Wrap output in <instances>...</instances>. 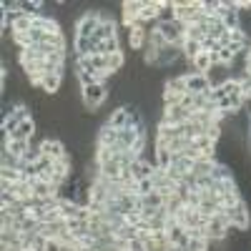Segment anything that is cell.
I'll return each mask as SVG.
<instances>
[{
	"instance_id": "obj_17",
	"label": "cell",
	"mask_w": 251,
	"mask_h": 251,
	"mask_svg": "<svg viewBox=\"0 0 251 251\" xmlns=\"http://www.w3.org/2000/svg\"><path fill=\"white\" fill-rule=\"evenodd\" d=\"M128 251H146V244H143L141 239H133V241L128 244Z\"/></svg>"
},
{
	"instance_id": "obj_7",
	"label": "cell",
	"mask_w": 251,
	"mask_h": 251,
	"mask_svg": "<svg viewBox=\"0 0 251 251\" xmlns=\"http://www.w3.org/2000/svg\"><path fill=\"white\" fill-rule=\"evenodd\" d=\"M186 80H188V93H206L208 88V78L203 75V73H186Z\"/></svg>"
},
{
	"instance_id": "obj_3",
	"label": "cell",
	"mask_w": 251,
	"mask_h": 251,
	"mask_svg": "<svg viewBox=\"0 0 251 251\" xmlns=\"http://www.w3.org/2000/svg\"><path fill=\"white\" fill-rule=\"evenodd\" d=\"M40 151H43V156H48V158H53V161H58V158H63V156H68L66 146H63L58 138H50V136L40 141Z\"/></svg>"
},
{
	"instance_id": "obj_14",
	"label": "cell",
	"mask_w": 251,
	"mask_h": 251,
	"mask_svg": "<svg viewBox=\"0 0 251 251\" xmlns=\"http://www.w3.org/2000/svg\"><path fill=\"white\" fill-rule=\"evenodd\" d=\"M183 58L188 60V63H194V58L201 53V43H196V40H183Z\"/></svg>"
},
{
	"instance_id": "obj_11",
	"label": "cell",
	"mask_w": 251,
	"mask_h": 251,
	"mask_svg": "<svg viewBox=\"0 0 251 251\" xmlns=\"http://www.w3.org/2000/svg\"><path fill=\"white\" fill-rule=\"evenodd\" d=\"M163 88H169V91H176V93L186 96V93H188V80H186V75L169 78V80H166V86H163Z\"/></svg>"
},
{
	"instance_id": "obj_9",
	"label": "cell",
	"mask_w": 251,
	"mask_h": 251,
	"mask_svg": "<svg viewBox=\"0 0 251 251\" xmlns=\"http://www.w3.org/2000/svg\"><path fill=\"white\" fill-rule=\"evenodd\" d=\"M141 138V133L136 131V128H121L118 131V146L123 151H131L133 149V143Z\"/></svg>"
},
{
	"instance_id": "obj_2",
	"label": "cell",
	"mask_w": 251,
	"mask_h": 251,
	"mask_svg": "<svg viewBox=\"0 0 251 251\" xmlns=\"http://www.w3.org/2000/svg\"><path fill=\"white\" fill-rule=\"evenodd\" d=\"M224 214L228 216V221L231 224H236V226H241V228H246L249 224H251V214H249V206L241 201L239 206H234V208H224Z\"/></svg>"
},
{
	"instance_id": "obj_10",
	"label": "cell",
	"mask_w": 251,
	"mask_h": 251,
	"mask_svg": "<svg viewBox=\"0 0 251 251\" xmlns=\"http://www.w3.org/2000/svg\"><path fill=\"white\" fill-rule=\"evenodd\" d=\"M111 128H116V131H121V128H126L128 126V108L126 106H121V108H116L111 116H108V121H106Z\"/></svg>"
},
{
	"instance_id": "obj_4",
	"label": "cell",
	"mask_w": 251,
	"mask_h": 251,
	"mask_svg": "<svg viewBox=\"0 0 251 251\" xmlns=\"http://www.w3.org/2000/svg\"><path fill=\"white\" fill-rule=\"evenodd\" d=\"M93 38L98 40V43H103V40H111V38H118V35H116V23H113V18H106V15H103V20H100L98 30L93 33Z\"/></svg>"
},
{
	"instance_id": "obj_8",
	"label": "cell",
	"mask_w": 251,
	"mask_h": 251,
	"mask_svg": "<svg viewBox=\"0 0 251 251\" xmlns=\"http://www.w3.org/2000/svg\"><path fill=\"white\" fill-rule=\"evenodd\" d=\"M96 48H98L96 38H75V53H78V58L96 55Z\"/></svg>"
},
{
	"instance_id": "obj_16",
	"label": "cell",
	"mask_w": 251,
	"mask_h": 251,
	"mask_svg": "<svg viewBox=\"0 0 251 251\" xmlns=\"http://www.w3.org/2000/svg\"><path fill=\"white\" fill-rule=\"evenodd\" d=\"M0 176H3V181H10V183H18V181H23V171H18V169H0Z\"/></svg>"
},
{
	"instance_id": "obj_15",
	"label": "cell",
	"mask_w": 251,
	"mask_h": 251,
	"mask_svg": "<svg viewBox=\"0 0 251 251\" xmlns=\"http://www.w3.org/2000/svg\"><path fill=\"white\" fill-rule=\"evenodd\" d=\"M181 100H183V96H181V93H176V91H169V88L163 91V108H174V106H181Z\"/></svg>"
},
{
	"instance_id": "obj_6",
	"label": "cell",
	"mask_w": 251,
	"mask_h": 251,
	"mask_svg": "<svg viewBox=\"0 0 251 251\" xmlns=\"http://www.w3.org/2000/svg\"><path fill=\"white\" fill-rule=\"evenodd\" d=\"M116 143H118V131L111 128L108 123H103L100 131H98V146L100 149H111V146H116Z\"/></svg>"
},
{
	"instance_id": "obj_1",
	"label": "cell",
	"mask_w": 251,
	"mask_h": 251,
	"mask_svg": "<svg viewBox=\"0 0 251 251\" xmlns=\"http://www.w3.org/2000/svg\"><path fill=\"white\" fill-rule=\"evenodd\" d=\"M80 98H83L86 111H91V116H93L96 108H100L103 100L108 98V86H106V83H93V86H86V88H80Z\"/></svg>"
},
{
	"instance_id": "obj_13",
	"label": "cell",
	"mask_w": 251,
	"mask_h": 251,
	"mask_svg": "<svg viewBox=\"0 0 251 251\" xmlns=\"http://www.w3.org/2000/svg\"><path fill=\"white\" fill-rule=\"evenodd\" d=\"M214 166H216V161H208V158H201V161H196V163H194V169H191V174H196L199 178H201V176H211V171H214Z\"/></svg>"
},
{
	"instance_id": "obj_5",
	"label": "cell",
	"mask_w": 251,
	"mask_h": 251,
	"mask_svg": "<svg viewBox=\"0 0 251 251\" xmlns=\"http://www.w3.org/2000/svg\"><path fill=\"white\" fill-rule=\"evenodd\" d=\"M153 166L149 163V161H143V158H138V161H133L131 163V176H133V181H143V178H151L153 176Z\"/></svg>"
},
{
	"instance_id": "obj_12",
	"label": "cell",
	"mask_w": 251,
	"mask_h": 251,
	"mask_svg": "<svg viewBox=\"0 0 251 251\" xmlns=\"http://www.w3.org/2000/svg\"><path fill=\"white\" fill-rule=\"evenodd\" d=\"M163 203H166V199H163L158 191H151V194L141 196V206H143V208H161Z\"/></svg>"
}]
</instances>
